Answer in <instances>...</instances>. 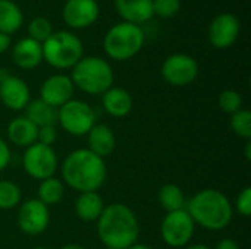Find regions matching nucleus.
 Wrapping results in <instances>:
<instances>
[{
  "mask_svg": "<svg viewBox=\"0 0 251 249\" xmlns=\"http://www.w3.org/2000/svg\"><path fill=\"white\" fill-rule=\"evenodd\" d=\"M97 235L106 248H129L137 244L140 235L138 219L129 207L119 203L110 204L97 219Z\"/></svg>",
  "mask_w": 251,
  "mask_h": 249,
  "instance_id": "nucleus-1",
  "label": "nucleus"
},
{
  "mask_svg": "<svg viewBox=\"0 0 251 249\" xmlns=\"http://www.w3.org/2000/svg\"><path fill=\"white\" fill-rule=\"evenodd\" d=\"M63 183L76 192H97L106 181V163L87 148H78L66 156L62 164Z\"/></svg>",
  "mask_w": 251,
  "mask_h": 249,
  "instance_id": "nucleus-2",
  "label": "nucleus"
},
{
  "mask_svg": "<svg viewBox=\"0 0 251 249\" xmlns=\"http://www.w3.org/2000/svg\"><path fill=\"white\" fill-rule=\"evenodd\" d=\"M185 210L194 225L212 232L228 227L234 216V207L229 198L224 192L213 188L199 191L187 203Z\"/></svg>",
  "mask_w": 251,
  "mask_h": 249,
  "instance_id": "nucleus-3",
  "label": "nucleus"
},
{
  "mask_svg": "<svg viewBox=\"0 0 251 249\" xmlns=\"http://www.w3.org/2000/svg\"><path fill=\"white\" fill-rule=\"evenodd\" d=\"M74 87L91 95H101L113 87V69L107 60L96 56L82 57L71 73Z\"/></svg>",
  "mask_w": 251,
  "mask_h": 249,
  "instance_id": "nucleus-4",
  "label": "nucleus"
},
{
  "mask_svg": "<svg viewBox=\"0 0 251 249\" xmlns=\"http://www.w3.org/2000/svg\"><path fill=\"white\" fill-rule=\"evenodd\" d=\"M144 40L146 35L140 25L119 22L106 32L103 48L110 59L122 62L138 54L144 45Z\"/></svg>",
  "mask_w": 251,
  "mask_h": 249,
  "instance_id": "nucleus-5",
  "label": "nucleus"
},
{
  "mask_svg": "<svg viewBox=\"0 0 251 249\" xmlns=\"http://www.w3.org/2000/svg\"><path fill=\"white\" fill-rule=\"evenodd\" d=\"M43 60L56 69H72L84 54L81 40L68 31H53L41 44Z\"/></svg>",
  "mask_w": 251,
  "mask_h": 249,
  "instance_id": "nucleus-6",
  "label": "nucleus"
},
{
  "mask_svg": "<svg viewBox=\"0 0 251 249\" xmlns=\"http://www.w3.org/2000/svg\"><path fill=\"white\" fill-rule=\"evenodd\" d=\"M57 123L74 136H84L96 125V112L82 100H69L57 109Z\"/></svg>",
  "mask_w": 251,
  "mask_h": 249,
  "instance_id": "nucleus-7",
  "label": "nucleus"
},
{
  "mask_svg": "<svg viewBox=\"0 0 251 249\" xmlns=\"http://www.w3.org/2000/svg\"><path fill=\"white\" fill-rule=\"evenodd\" d=\"M57 166L59 161L54 150L40 142L29 145L22 156V167L25 173L40 182L53 178Z\"/></svg>",
  "mask_w": 251,
  "mask_h": 249,
  "instance_id": "nucleus-8",
  "label": "nucleus"
},
{
  "mask_svg": "<svg viewBox=\"0 0 251 249\" xmlns=\"http://www.w3.org/2000/svg\"><path fill=\"white\" fill-rule=\"evenodd\" d=\"M196 225L187 210L166 213L160 225V235L163 242L171 248H185L190 245Z\"/></svg>",
  "mask_w": 251,
  "mask_h": 249,
  "instance_id": "nucleus-9",
  "label": "nucleus"
},
{
  "mask_svg": "<svg viewBox=\"0 0 251 249\" xmlns=\"http://www.w3.org/2000/svg\"><path fill=\"white\" fill-rule=\"evenodd\" d=\"M199 75V63L194 57L175 53L169 56L162 65L163 79L174 87H187L196 81Z\"/></svg>",
  "mask_w": 251,
  "mask_h": 249,
  "instance_id": "nucleus-10",
  "label": "nucleus"
},
{
  "mask_svg": "<svg viewBox=\"0 0 251 249\" xmlns=\"http://www.w3.org/2000/svg\"><path fill=\"white\" fill-rule=\"evenodd\" d=\"M16 220L22 233L28 236L41 235L49 227L50 223L49 207L44 205L37 198L28 200L19 205Z\"/></svg>",
  "mask_w": 251,
  "mask_h": 249,
  "instance_id": "nucleus-11",
  "label": "nucleus"
},
{
  "mask_svg": "<svg viewBox=\"0 0 251 249\" xmlns=\"http://www.w3.org/2000/svg\"><path fill=\"white\" fill-rule=\"evenodd\" d=\"M74 82L71 76L57 73L49 76L40 90V100H43L46 104H49L53 109H59L63 104H66L69 100H72L74 95Z\"/></svg>",
  "mask_w": 251,
  "mask_h": 249,
  "instance_id": "nucleus-12",
  "label": "nucleus"
},
{
  "mask_svg": "<svg viewBox=\"0 0 251 249\" xmlns=\"http://www.w3.org/2000/svg\"><path fill=\"white\" fill-rule=\"evenodd\" d=\"M100 9L96 0H68L63 6L62 16L68 26L81 29L93 25L99 18Z\"/></svg>",
  "mask_w": 251,
  "mask_h": 249,
  "instance_id": "nucleus-13",
  "label": "nucleus"
},
{
  "mask_svg": "<svg viewBox=\"0 0 251 249\" xmlns=\"http://www.w3.org/2000/svg\"><path fill=\"white\" fill-rule=\"evenodd\" d=\"M240 35V21L234 13L218 15L209 26V41L216 48L231 47Z\"/></svg>",
  "mask_w": 251,
  "mask_h": 249,
  "instance_id": "nucleus-14",
  "label": "nucleus"
},
{
  "mask_svg": "<svg viewBox=\"0 0 251 249\" xmlns=\"http://www.w3.org/2000/svg\"><path fill=\"white\" fill-rule=\"evenodd\" d=\"M0 100L9 110H24L31 101L29 88L18 76L0 75Z\"/></svg>",
  "mask_w": 251,
  "mask_h": 249,
  "instance_id": "nucleus-15",
  "label": "nucleus"
},
{
  "mask_svg": "<svg viewBox=\"0 0 251 249\" xmlns=\"http://www.w3.org/2000/svg\"><path fill=\"white\" fill-rule=\"evenodd\" d=\"M88 139V148L93 154H96L100 158L109 157L116 147V138L110 126L106 123H96L90 132L87 134Z\"/></svg>",
  "mask_w": 251,
  "mask_h": 249,
  "instance_id": "nucleus-16",
  "label": "nucleus"
},
{
  "mask_svg": "<svg viewBox=\"0 0 251 249\" xmlns=\"http://www.w3.org/2000/svg\"><path fill=\"white\" fill-rule=\"evenodd\" d=\"M12 60L21 69H34L43 62L41 44L35 40L25 37L19 40L12 50Z\"/></svg>",
  "mask_w": 251,
  "mask_h": 249,
  "instance_id": "nucleus-17",
  "label": "nucleus"
},
{
  "mask_svg": "<svg viewBox=\"0 0 251 249\" xmlns=\"http://www.w3.org/2000/svg\"><path fill=\"white\" fill-rule=\"evenodd\" d=\"M101 104L104 112L112 117H125L134 107L131 94L121 87H110L101 94Z\"/></svg>",
  "mask_w": 251,
  "mask_h": 249,
  "instance_id": "nucleus-18",
  "label": "nucleus"
},
{
  "mask_svg": "<svg viewBox=\"0 0 251 249\" xmlns=\"http://www.w3.org/2000/svg\"><path fill=\"white\" fill-rule=\"evenodd\" d=\"M115 7L124 22L141 25L151 19L153 0H115Z\"/></svg>",
  "mask_w": 251,
  "mask_h": 249,
  "instance_id": "nucleus-19",
  "label": "nucleus"
},
{
  "mask_svg": "<svg viewBox=\"0 0 251 249\" xmlns=\"http://www.w3.org/2000/svg\"><path fill=\"white\" fill-rule=\"evenodd\" d=\"M37 136H38V128L25 116H19L13 119L7 125V139L16 147L28 148L29 145L37 142Z\"/></svg>",
  "mask_w": 251,
  "mask_h": 249,
  "instance_id": "nucleus-20",
  "label": "nucleus"
},
{
  "mask_svg": "<svg viewBox=\"0 0 251 249\" xmlns=\"http://www.w3.org/2000/svg\"><path fill=\"white\" fill-rule=\"evenodd\" d=\"M104 207L99 192H82L75 201V213L84 222H97Z\"/></svg>",
  "mask_w": 251,
  "mask_h": 249,
  "instance_id": "nucleus-21",
  "label": "nucleus"
},
{
  "mask_svg": "<svg viewBox=\"0 0 251 249\" xmlns=\"http://www.w3.org/2000/svg\"><path fill=\"white\" fill-rule=\"evenodd\" d=\"M25 117L31 120L37 128L50 126L57 123V109L50 107L43 100L37 98L28 103L25 107Z\"/></svg>",
  "mask_w": 251,
  "mask_h": 249,
  "instance_id": "nucleus-22",
  "label": "nucleus"
},
{
  "mask_svg": "<svg viewBox=\"0 0 251 249\" xmlns=\"http://www.w3.org/2000/svg\"><path fill=\"white\" fill-rule=\"evenodd\" d=\"M24 22V15L12 0H0V32L6 35L15 34Z\"/></svg>",
  "mask_w": 251,
  "mask_h": 249,
  "instance_id": "nucleus-23",
  "label": "nucleus"
},
{
  "mask_svg": "<svg viewBox=\"0 0 251 249\" xmlns=\"http://www.w3.org/2000/svg\"><path fill=\"white\" fill-rule=\"evenodd\" d=\"M38 201H41L44 205H56L62 201L65 195V183L59 178H49L40 182L38 185Z\"/></svg>",
  "mask_w": 251,
  "mask_h": 249,
  "instance_id": "nucleus-24",
  "label": "nucleus"
},
{
  "mask_svg": "<svg viewBox=\"0 0 251 249\" xmlns=\"http://www.w3.org/2000/svg\"><path fill=\"white\" fill-rule=\"evenodd\" d=\"M157 200L166 213H172V211L185 208V195H184L182 189L175 183L163 185L159 191Z\"/></svg>",
  "mask_w": 251,
  "mask_h": 249,
  "instance_id": "nucleus-25",
  "label": "nucleus"
},
{
  "mask_svg": "<svg viewBox=\"0 0 251 249\" xmlns=\"http://www.w3.org/2000/svg\"><path fill=\"white\" fill-rule=\"evenodd\" d=\"M21 188L10 181H0V210H12L21 204Z\"/></svg>",
  "mask_w": 251,
  "mask_h": 249,
  "instance_id": "nucleus-26",
  "label": "nucleus"
},
{
  "mask_svg": "<svg viewBox=\"0 0 251 249\" xmlns=\"http://www.w3.org/2000/svg\"><path fill=\"white\" fill-rule=\"evenodd\" d=\"M231 128L234 134L243 139L251 138V112L247 109H241L231 114Z\"/></svg>",
  "mask_w": 251,
  "mask_h": 249,
  "instance_id": "nucleus-27",
  "label": "nucleus"
},
{
  "mask_svg": "<svg viewBox=\"0 0 251 249\" xmlns=\"http://www.w3.org/2000/svg\"><path fill=\"white\" fill-rule=\"evenodd\" d=\"M28 37L35 40L37 43L43 44L51 34H53V28H51V23L49 22L47 18H43V16H37L34 18L29 25H28Z\"/></svg>",
  "mask_w": 251,
  "mask_h": 249,
  "instance_id": "nucleus-28",
  "label": "nucleus"
},
{
  "mask_svg": "<svg viewBox=\"0 0 251 249\" xmlns=\"http://www.w3.org/2000/svg\"><path fill=\"white\" fill-rule=\"evenodd\" d=\"M218 104L224 113L234 114L235 112L243 109V97L235 90H225L219 94Z\"/></svg>",
  "mask_w": 251,
  "mask_h": 249,
  "instance_id": "nucleus-29",
  "label": "nucleus"
},
{
  "mask_svg": "<svg viewBox=\"0 0 251 249\" xmlns=\"http://www.w3.org/2000/svg\"><path fill=\"white\" fill-rule=\"evenodd\" d=\"M181 10V0H153V13L160 18H172Z\"/></svg>",
  "mask_w": 251,
  "mask_h": 249,
  "instance_id": "nucleus-30",
  "label": "nucleus"
},
{
  "mask_svg": "<svg viewBox=\"0 0 251 249\" xmlns=\"http://www.w3.org/2000/svg\"><path fill=\"white\" fill-rule=\"evenodd\" d=\"M235 210L244 216V217H250L251 216V188L247 186L244 188L235 200Z\"/></svg>",
  "mask_w": 251,
  "mask_h": 249,
  "instance_id": "nucleus-31",
  "label": "nucleus"
},
{
  "mask_svg": "<svg viewBox=\"0 0 251 249\" xmlns=\"http://www.w3.org/2000/svg\"><path fill=\"white\" fill-rule=\"evenodd\" d=\"M56 141H57V129H56V125L38 128L37 142H40L43 145H47V147H51Z\"/></svg>",
  "mask_w": 251,
  "mask_h": 249,
  "instance_id": "nucleus-32",
  "label": "nucleus"
},
{
  "mask_svg": "<svg viewBox=\"0 0 251 249\" xmlns=\"http://www.w3.org/2000/svg\"><path fill=\"white\" fill-rule=\"evenodd\" d=\"M12 160V153H10V148L9 145L4 142V139L0 138V172L4 170L9 163Z\"/></svg>",
  "mask_w": 251,
  "mask_h": 249,
  "instance_id": "nucleus-33",
  "label": "nucleus"
},
{
  "mask_svg": "<svg viewBox=\"0 0 251 249\" xmlns=\"http://www.w3.org/2000/svg\"><path fill=\"white\" fill-rule=\"evenodd\" d=\"M213 249H240V245H238L234 239L225 238V239L219 241L218 245H216V248Z\"/></svg>",
  "mask_w": 251,
  "mask_h": 249,
  "instance_id": "nucleus-34",
  "label": "nucleus"
},
{
  "mask_svg": "<svg viewBox=\"0 0 251 249\" xmlns=\"http://www.w3.org/2000/svg\"><path fill=\"white\" fill-rule=\"evenodd\" d=\"M10 47V35L0 32V54L4 53Z\"/></svg>",
  "mask_w": 251,
  "mask_h": 249,
  "instance_id": "nucleus-35",
  "label": "nucleus"
},
{
  "mask_svg": "<svg viewBox=\"0 0 251 249\" xmlns=\"http://www.w3.org/2000/svg\"><path fill=\"white\" fill-rule=\"evenodd\" d=\"M184 249H213L207 245H203V244H194V245H187Z\"/></svg>",
  "mask_w": 251,
  "mask_h": 249,
  "instance_id": "nucleus-36",
  "label": "nucleus"
},
{
  "mask_svg": "<svg viewBox=\"0 0 251 249\" xmlns=\"http://www.w3.org/2000/svg\"><path fill=\"white\" fill-rule=\"evenodd\" d=\"M60 249H85L82 245H78V244H68L65 247H62Z\"/></svg>",
  "mask_w": 251,
  "mask_h": 249,
  "instance_id": "nucleus-37",
  "label": "nucleus"
},
{
  "mask_svg": "<svg viewBox=\"0 0 251 249\" xmlns=\"http://www.w3.org/2000/svg\"><path fill=\"white\" fill-rule=\"evenodd\" d=\"M126 249H153L151 247H149V245H143V244H134V245H131L129 248Z\"/></svg>",
  "mask_w": 251,
  "mask_h": 249,
  "instance_id": "nucleus-38",
  "label": "nucleus"
},
{
  "mask_svg": "<svg viewBox=\"0 0 251 249\" xmlns=\"http://www.w3.org/2000/svg\"><path fill=\"white\" fill-rule=\"evenodd\" d=\"M244 154H246V158H247V160H250L251 158V142H249V141H247V144H246V153H244Z\"/></svg>",
  "mask_w": 251,
  "mask_h": 249,
  "instance_id": "nucleus-39",
  "label": "nucleus"
},
{
  "mask_svg": "<svg viewBox=\"0 0 251 249\" xmlns=\"http://www.w3.org/2000/svg\"><path fill=\"white\" fill-rule=\"evenodd\" d=\"M32 249H49V248H46V247H37V248H32Z\"/></svg>",
  "mask_w": 251,
  "mask_h": 249,
  "instance_id": "nucleus-40",
  "label": "nucleus"
},
{
  "mask_svg": "<svg viewBox=\"0 0 251 249\" xmlns=\"http://www.w3.org/2000/svg\"><path fill=\"white\" fill-rule=\"evenodd\" d=\"M106 249H109V248H106Z\"/></svg>",
  "mask_w": 251,
  "mask_h": 249,
  "instance_id": "nucleus-41",
  "label": "nucleus"
}]
</instances>
